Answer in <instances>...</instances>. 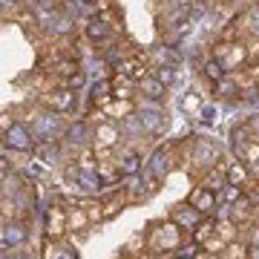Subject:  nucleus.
Here are the masks:
<instances>
[{
    "label": "nucleus",
    "instance_id": "obj_1",
    "mask_svg": "<svg viewBox=\"0 0 259 259\" xmlns=\"http://www.w3.org/2000/svg\"><path fill=\"white\" fill-rule=\"evenodd\" d=\"M213 58L225 66V69H236L248 61V47L242 44H231V40H219L216 49H213Z\"/></svg>",
    "mask_w": 259,
    "mask_h": 259
},
{
    "label": "nucleus",
    "instance_id": "obj_2",
    "mask_svg": "<svg viewBox=\"0 0 259 259\" xmlns=\"http://www.w3.org/2000/svg\"><path fill=\"white\" fill-rule=\"evenodd\" d=\"M118 75H124V78H130V81H144L147 78V61L141 55H130V58H121L118 61Z\"/></svg>",
    "mask_w": 259,
    "mask_h": 259
},
{
    "label": "nucleus",
    "instance_id": "obj_3",
    "mask_svg": "<svg viewBox=\"0 0 259 259\" xmlns=\"http://www.w3.org/2000/svg\"><path fill=\"white\" fill-rule=\"evenodd\" d=\"M44 104H47V107H52V110H58V112H66V110L75 104V95H72V90L58 87V90H49V93H44Z\"/></svg>",
    "mask_w": 259,
    "mask_h": 259
},
{
    "label": "nucleus",
    "instance_id": "obj_4",
    "mask_svg": "<svg viewBox=\"0 0 259 259\" xmlns=\"http://www.w3.org/2000/svg\"><path fill=\"white\" fill-rule=\"evenodd\" d=\"M118 139H121L118 127L104 121V124H98V130H95V150H110V147H115V144H118Z\"/></svg>",
    "mask_w": 259,
    "mask_h": 259
},
{
    "label": "nucleus",
    "instance_id": "obj_5",
    "mask_svg": "<svg viewBox=\"0 0 259 259\" xmlns=\"http://www.w3.org/2000/svg\"><path fill=\"white\" fill-rule=\"evenodd\" d=\"M110 93H112V98L133 101L136 90H133V81H130V78H124V75H115V78H110Z\"/></svg>",
    "mask_w": 259,
    "mask_h": 259
},
{
    "label": "nucleus",
    "instance_id": "obj_6",
    "mask_svg": "<svg viewBox=\"0 0 259 259\" xmlns=\"http://www.w3.org/2000/svg\"><path fill=\"white\" fill-rule=\"evenodd\" d=\"M225 182L228 185H233V187H239V185H245L248 182V167L245 164H231V167H225Z\"/></svg>",
    "mask_w": 259,
    "mask_h": 259
},
{
    "label": "nucleus",
    "instance_id": "obj_7",
    "mask_svg": "<svg viewBox=\"0 0 259 259\" xmlns=\"http://www.w3.org/2000/svg\"><path fill=\"white\" fill-rule=\"evenodd\" d=\"M107 115H112V118H127V115H133V101H121V98H112L107 107H101Z\"/></svg>",
    "mask_w": 259,
    "mask_h": 259
},
{
    "label": "nucleus",
    "instance_id": "obj_8",
    "mask_svg": "<svg viewBox=\"0 0 259 259\" xmlns=\"http://www.w3.org/2000/svg\"><path fill=\"white\" fill-rule=\"evenodd\" d=\"M239 156L245 164H259V139H248L239 144Z\"/></svg>",
    "mask_w": 259,
    "mask_h": 259
},
{
    "label": "nucleus",
    "instance_id": "obj_9",
    "mask_svg": "<svg viewBox=\"0 0 259 259\" xmlns=\"http://www.w3.org/2000/svg\"><path fill=\"white\" fill-rule=\"evenodd\" d=\"M87 37H90V40H107V37H110V26H107L101 18L90 20V23H87Z\"/></svg>",
    "mask_w": 259,
    "mask_h": 259
},
{
    "label": "nucleus",
    "instance_id": "obj_10",
    "mask_svg": "<svg viewBox=\"0 0 259 259\" xmlns=\"http://www.w3.org/2000/svg\"><path fill=\"white\" fill-rule=\"evenodd\" d=\"M190 202L196 204V210H202V213H207L213 207V190H207V187H202L199 193H193V199Z\"/></svg>",
    "mask_w": 259,
    "mask_h": 259
},
{
    "label": "nucleus",
    "instance_id": "obj_11",
    "mask_svg": "<svg viewBox=\"0 0 259 259\" xmlns=\"http://www.w3.org/2000/svg\"><path fill=\"white\" fill-rule=\"evenodd\" d=\"M23 139H26V130L20 127V124H12V127H9V136H6V141H9L12 147L23 150V147H29V141H23Z\"/></svg>",
    "mask_w": 259,
    "mask_h": 259
},
{
    "label": "nucleus",
    "instance_id": "obj_12",
    "mask_svg": "<svg viewBox=\"0 0 259 259\" xmlns=\"http://www.w3.org/2000/svg\"><path fill=\"white\" fill-rule=\"evenodd\" d=\"M204 75H207V78H210L213 83H219V81H222V78H225V66L219 64L216 58H210V61L204 64Z\"/></svg>",
    "mask_w": 259,
    "mask_h": 259
},
{
    "label": "nucleus",
    "instance_id": "obj_13",
    "mask_svg": "<svg viewBox=\"0 0 259 259\" xmlns=\"http://www.w3.org/2000/svg\"><path fill=\"white\" fill-rule=\"evenodd\" d=\"M141 83V90L150 95V98H158V95L164 93V87H161V81H153V78H144V81H139Z\"/></svg>",
    "mask_w": 259,
    "mask_h": 259
},
{
    "label": "nucleus",
    "instance_id": "obj_14",
    "mask_svg": "<svg viewBox=\"0 0 259 259\" xmlns=\"http://www.w3.org/2000/svg\"><path fill=\"white\" fill-rule=\"evenodd\" d=\"M182 110L196 115V112L202 110V98H199V95H185V98H182Z\"/></svg>",
    "mask_w": 259,
    "mask_h": 259
},
{
    "label": "nucleus",
    "instance_id": "obj_15",
    "mask_svg": "<svg viewBox=\"0 0 259 259\" xmlns=\"http://www.w3.org/2000/svg\"><path fill=\"white\" fill-rule=\"evenodd\" d=\"M158 81H161V83L173 81V69H167V66H164V69H161V72H158Z\"/></svg>",
    "mask_w": 259,
    "mask_h": 259
},
{
    "label": "nucleus",
    "instance_id": "obj_16",
    "mask_svg": "<svg viewBox=\"0 0 259 259\" xmlns=\"http://www.w3.org/2000/svg\"><path fill=\"white\" fill-rule=\"evenodd\" d=\"M248 259H259V250L253 248V250H248Z\"/></svg>",
    "mask_w": 259,
    "mask_h": 259
},
{
    "label": "nucleus",
    "instance_id": "obj_17",
    "mask_svg": "<svg viewBox=\"0 0 259 259\" xmlns=\"http://www.w3.org/2000/svg\"><path fill=\"white\" fill-rule=\"evenodd\" d=\"M207 3H216V0H207Z\"/></svg>",
    "mask_w": 259,
    "mask_h": 259
}]
</instances>
